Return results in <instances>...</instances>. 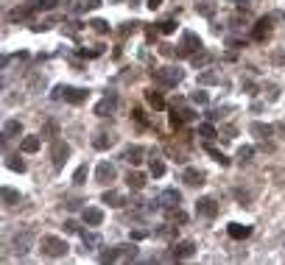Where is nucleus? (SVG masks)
Returning a JSON list of instances; mask_svg holds the SVG:
<instances>
[{
	"label": "nucleus",
	"mask_w": 285,
	"mask_h": 265,
	"mask_svg": "<svg viewBox=\"0 0 285 265\" xmlns=\"http://www.w3.org/2000/svg\"><path fill=\"white\" fill-rule=\"evenodd\" d=\"M65 232L67 234H81V223L79 221H65Z\"/></svg>",
	"instance_id": "obj_39"
},
{
	"label": "nucleus",
	"mask_w": 285,
	"mask_h": 265,
	"mask_svg": "<svg viewBox=\"0 0 285 265\" xmlns=\"http://www.w3.org/2000/svg\"><path fill=\"white\" fill-rule=\"evenodd\" d=\"M87 89L81 87H70V84H59L53 87V100H67V103H84L87 100Z\"/></svg>",
	"instance_id": "obj_3"
},
{
	"label": "nucleus",
	"mask_w": 285,
	"mask_h": 265,
	"mask_svg": "<svg viewBox=\"0 0 285 265\" xmlns=\"http://www.w3.org/2000/svg\"><path fill=\"white\" fill-rule=\"evenodd\" d=\"M149 173H151V176H154V179L165 176V165H162V159H157V156L151 159V165H149Z\"/></svg>",
	"instance_id": "obj_30"
},
{
	"label": "nucleus",
	"mask_w": 285,
	"mask_h": 265,
	"mask_svg": "<svg viewBox=\"0 0 285 265\" xmlns=\"http://www.w3.org/2000/svg\"><path fill=\"white\" fill-rule=\"evenodd\" d=\"M45 134H56V123H48V126H45Z\"/></svg>",
	"instance_id": "obj_49"
},
{
	"label": "nucleus",
	"mask_w": 285,
	"mask_h": 265,
	"mask_svg": "<svg viewBox=\"0 0 285 265\" xmlns=\"http://www.w3.org/2000/svg\"><path fill=\"white\" fill-rule=\"evenodd\" d=\"M146 100H149L154 109H165V100H162V95H160V92H154V89H149V92H146Z\"/></svg>",
	"instance_id": "obj_29"
},
{
	"label": "nucleus",
	"mask_w": 285,
	"mask_h": 265,
	"mask_svg": "<svg viewBox=\"0 0 285 265\" xmlns=\"http://www.w3.org/2000/svg\"><path fill=\"white\" fill-rule=\"evenodd\" d=\"M84 223H87V226H101L103 210H98V207H84Z\"/></svg>",
	"instance_id": "obj_17"
},
{
	"label": "nucleus",
	"mask_w": 285,
	"mask_h": 265,
	"mask_svg": "<svg viewBox=\"0 0 285 265\" xmlns=\"http://www.w3.org/2000/svg\"><path fill=\"white\" fill-rule=\"evenodd\" d=\"M87 182V165L76 167V173H73V184H84Z\"/></svg>",
	"instance_id": "obj_35"
},
{
	"label": "nucleus",
	"mask_w": 285,
	"mask_h": 265,
	"mask_svg": "<svg viewBox=\"0 0 285 265\" xmlns=\"http://www.w3.org/2000/svg\"><path fill=\"white\" fill-rule=\"evenodd\" d=\"M137 257V246L134 243H123V246H112L101 251V263H132Z\"/></svg>",
	"instance_id": "obj_1"
},
{
	"label": "nucleus",
	"mask_w": 285,
	"mask_h": 265,
	"mask_svg": "<svg viewBox=\"0 0 285 265\" xmlns=\"http://www.w3.org/2000/svg\"><path fill=\"white\" fill-rule=\"evenodd\" d=\"M17 134H23V123L20 120H6L3 123V137L9 140V137H17Z\"/></svg>",
	"instance_id": "obj_21"
},
{
	"label": "nucleus",
	"mask_w": 285,
	"mask_h": 265,
	"mask_svg": "<svg viewBox=\"0 0 285 265\" xmlns=\"http://www.w3.org/2000/svg\"><path fill=\"white\" fill-rule=\"evenodd\" d=\"M143 156H146V148H143V145H132V148H126L123 159H126V162H129L132 167H137L140 162H143Z\"/></svg>",
	"instance_id": "obj_15"
},
{
	"label": "nucleus",
	"mask_w": 285,
	"mask_h": 265,
	"mask_svg": "<svg viewBox=\"0 0 285 265\" xmlns=\"http://www.w3.org/2000/svg\"><path fill=\"white\" fill-rule=\"evenodd\" d=\"M151 76H154V81L162 84V87H176V84L184 78V73L179 70V67H157Z\"/></svg>",
	"instance_id": "obj_4"
},
{
	"label": "nucleus",
	"mask_w": 285,
	"mask_h": 265,
	"mask_svg": "<svg viewBox=\"0 0 285 265\" xmlns=\"http://www.w3.org/2000/svg\"><path fill=\"white\" fill-rule=\"evenodd\" d=\"M249 134H254L257 140H268V137L274 134V129L268 126V123H260V120H257V123H251V126H249Z\"/></svg>",
	"instance_id": "obj_18"
},
{
	"label": "nucleus",
	"mask_w": 285,
	"mask_h": 265,
	"mask_svg": "<svg viewBox=\"0 0 285 265\" xmlns=\"http://www.w3.org/2000/svg\"><path fill=\"white\" fill-rule=\"evenodd\" d=\"M266 89H268V100L280 98V87H277V84H266Z\"/></svg>",
	"instance_id": "obj_43"
},
{
	"label": "nucleus",
	"mask_w": 285,
	"mask_h": 265,
	"mask_svg": "<svg viewBox=\"0 0 285 265\" xmlns=\"http://www.w3.org/2000/svg\"><path fill=\"white\" fill-rule=\"evenodd\" d=\"M196 11H199L201 17H213V14H216V3H213V0H201V3L196 6Z\"/></svg>",
	"instance_id": "obj_28"
},
{
	"label": "nucleus",
	"mask_w": 285,
	"mask_h": 265,
	"mask_svg": "<svg viewBox=\"0 0 285 265\" xmlns=\"http://www.w3.org/2000/svg\"><path fill=\"white\" fill-rule=\"evenodd\" d=\"M39 145H42L39 137H25L23 143H20V148H23V154H36V151H39Z\"/></svg>",
	"instance_id": "obj_24"
},
{
	"label": "nucleus",
	"mask_w": 285,
	"mask_h": 265,
	"mask_svg": "<svg viewBox=\"0 0 285 265\" xmlns=\"http://www.w3.org/2000/svg\"><path fill=\"white\" fill-rule=\"evenodd\" d=\"M112 3H120V0H112Z\"/></svg>",
	"instance_id": "obj_51"
},
{
	"label": "nucleus",
	"mask_w": 285,
	"mask_h": 265,
	"mask_svg": "<svg viewBox=\"0 0 285 265\" xmlns=\"http://www.w3.org/2000/svg\"><path fill=\"white\" fill-rule=\"evenodd\" d=\"M160 31L162 33H173V31H176V20H162L160 22Z\"/></svg>",
	"instance_id": "obj_40"
},
{
	"label": "nucleus",
	"mask_w": 285,
	"mask_h": 265,
	"mask_svg": "<svg viewBox=\"0 0 285 265\" xmlns=\"http://www.w3.org/2000/svg\"><path fill=\"white\" fill-rule=\"evenodd\" d=\"M103 204L120 210V207H126V199H123V193H117V190H106V193H103Z\"/></svg>",
	"instance_id": "obj_19"
},
{
	"label": "nucleus",
	"mask_w": 285,
	"mask_h": 265,
	"mask_svg": "<svg viewBox=\"0 0 285 265\" xmlns=\"http://www.w3.org/2000/svg\"><path fill=\"white\" fill-rule=\"evenodd\" d=\"M184 184H190V187H201L204 184V173L199 170V167H187L184 170V176H182Z\"/></svg>",
	"instance_id": "obj_16"
},
{
	"label": "nucleus",
	"mask_w": 285,
	"mask_h": 265,
	"mask_svg": "<svg viewBox=\"0 0 285 265\" xmlns=\"http://www.w3.org/2000/svg\"><path fill=\"white\" fill-rule=\"evenodd\" d=\"M171 234H173V226H171V223H165L162 229H157V237H171Z\"/></svg>",
	"instance_id": "obj_44"
},
{
	"label": "nucleus",
	"mask_w": 285,
	"mask_h": 265,
	"mask_svg": "<svg viewBox=\"0 0 285 265\" xmlns=\"http://www.w3.org/2000/svg\"><path fill=\"white\" fill-rule=\"evenodd\" d=\"M201 50V39H199V33L193 31H184L182 33V48H179V56H193Z\"/></svg>",
	"instance_id": "obj_6"
},
{
	"label": "nucleus",
	"mask_w": 285,
	"mask_h": 265,
	"mask_svg": "<svg viewBox=\"0 0 285 265\" xmlns=\"http://www.w3.org/2000/svg\"><path fill=\"white\" fill-rule=\"evenodd\" d=\"M227 232H229L232 240H246V237L251 234V226H249V223H229Z\"/></svg>",
	"instance_id": "obj_14"
},
{
	"label": "nucleus",
	"mask_w": 285,
	"mask_h": 265,
	"mask_svg": "<svg viewBox=\"0 0 285 265\" xmlns=\"http://www.w3.org/2000/svg\"><path fill=\"white\" fill-rule=\"evenodd\" d=\"M98 6H101V0H84L79 6V11H92V9H98Z\"/></svg>",
	"instance_id": "obj_41"
},
{
	"label": "nucleus",
	"mask_w": 285,
	"mask_h": 265,
	"mask_svg": "<svg viewBox=\"0 0 285 265\" xmlns=\"http://www.w3.org/2000/svg\"><path fill=\"white\" fill-rule=\"evenodd\" d=\"M28 14H31V9H14L12 14H9V20L12 22H20V20H28Z\"/></svg>",
	"instance_id": "obj_34"
},
{
	"label": "nucleus",
	"mask_w": 285,
	"mask_h": 265,
	"mask_svg": "<svg viewBox=\"0 0 285 265\" xmlns=\"http://www.w3.org/2000/svg\"><path fill=\"white\" fill-rule=\"evenodd\" d=\"M115 143H117V137H115V134H106V132H98L92 137V148H95V151H106V148H112Z\"/></svg>",
	"instance_id": "obj_12"
},
{
	"label": "nucleus",
	"mask_w": 285,
	"mask_h": 265,
	"mask_svg": "<svg viewBox=\"0 0 285 265\" xmlns=\"http://www.w3.org/2000/svg\"><path fill=\"white\" fill-rule=\"evenodd\" d=\"M39 251L45 257H65L70 251V246H67V240L65 237H56V234H45L42 240H39Z\"/></svg>",
	"instance_id": "obj_2"
},
{
	"label": "nucleus",
	"mask_w": 285,
	"mask_h": 265,
	"mask_svg": "<svg viewBox=\"0 0 285 265\" xmlns=\"http://www.w3.org/2000/svg\"><path fill=\"white\" fill-rule=\"evenodd\" d=\"M160 204H162V210H168V207H179V204H182V193H179L176 187H168L160 196Z\"/></svg>",
	"instance_id": "obj_11"
},
{
	"label": "nucleus",
	"mask_w": 285,
	"mask_h": 265,
	"mask_svg": "<svg viewBox=\"0 0 285 265\" xmlns=\"http://www.w3.org/2000/svg\"><path fill=\"white\" fill-rule=\"evenodd\" d=\"M190 100H193V103H199V106H204L207 100H210V95H207L204 89H196L193 95H190Z\"/></svg>",
	"instance_id": "obj_37"
},
{
	"label": "nucleus",
	"mask_w": 285,
	"mask_h": 265,
	"mask_svg": "<svg viewBox=\"0 0 285 265\" xmlns=\"http://www.w3.org/2000/svg\"><path fill=\"white\" fill-rule=\"evenodd\" d=\"M190 59H193V65H196V67H204L207 62H210V53H201V50H199V53H193Z\"/></svg>",
	"instance_id": "obj_38"
},
{
	"label": "nucleus",
	"mask_w": 285,
	"mask_h": 265,
	"mask_svg": "<svg viewBox=\"0 0 285 265\" xmlns=\"http://www.w3.org/2000/svg\"><path fill=\"white\" fill-rule=\"evenodd\" d=\"M204 151H207V154H210V156H213V159H216V162H218V165H221V167H227V165H229V156H224V154H221V151H218V148H213V145H210V143L204 145Z\"/></svg>",
	"instance_id": "obj_26"
},
{
	"label": "nucleus",
	"mask_w": 285,
	"mask_h": 265,
	"mask_svg": "<svg viewBox=\"0 0 285 265\" xmlns=\"http://www.w3.org/2000/svg\"><path fill=\"white\" fill-rule=\"evenodd\" d=\"M92 25V31H98V33H109V22L101 20V17H95V20H90Z\"/></svg>",
	"instance_id": "obj_32"
},
{
	"label": "nucleus",
	"mask_w": 285,
	"mask_h": 265,
	"mask_svg": "<svg viewBox=\"0 0 285 265\" xmlns=\"http://www.w3.org/2000/svg\"><path fill=\"white\" fill-rule=\"evenodd\" d=\"M6 165L12 167L14 173H23V170H25V162L20 159V156H9V162H6Z\"/></svg>",
	"instance_id": "obj_33"
},
{
	"label": "nucleus",
	"mask_w": 285,
	"mask_h": 265,
	"mask_svg": "<svg viewBox=\"0 0 285 265\" xmlns=\"http://www.w3.org/2000/svg\"><path fill=\"white\" fill-rule=\"evenodd\" d=\"M67 156H70V145L65 143V140H53V145H50V159H53V167H56V170L65 167Z\"/></svg>",
	"instance_id": "obj_5"
},
{
	"label": "nucleus",
	"mask_w": 285,
	"mask_h": 265,
	"mask_svg": "<svg viewBox=\"0 0 285 265\" xmlns=\"http://www.w3.org/2000/svg\"><path fill=\"white\" fill-rule=\"evenodd\" d=\"M81 243H84V251H92V248L101 246V237L95 232H81Z\"/></svg>",
	"instance_id": "obj_22"
},
{
	"label": "nucleus",
	"mask_w": 285,
	"mask_h": 265,
	"mask_svg": "<svg viewBox=\"0 0 285 265\" xmlns=\"http://www.w3.org/2000/svg\"><path fill=\"white\" fill-rule=\"evenodd\" d=\"M235 3H238V9H246V6H249V0H235Z\"/></svg>",
	"instance_id": "obj_50"
},
{
	"label": "nucleus",
	"mask_w": 285,
	"mask_h": 265,
	"mask_svg": "<svg viewBox=\"0 0 285 265\" xmlns=\"http://www.w3.org/2000/svg\"><path fill=\"white\" fill-rule=\"evenodd\" d=\"M221 134H224V140H235L238 129H235V126H224V129H221Z\"/></svg>",
	"instance_id": "obj_42"
},
{
	"label": "nucleus",
	"mask_w": 285,
	"mask_h": 265,
	"mask_svg": "<svg viewBox=\"0 0 285 265\" xmlns=\"http://www.w3.org/2000/svg\"><path fill=\"white\" fill-rule=\"evenodd\" d=\"M199 134H201L204 140H216V137H218V132H216V126H213V123H201V126H199Z\"/></svg>",
	"instance_id": "obj_31"
},
{
	"label": "nucleus",
	"mask_w": 285,
	"mask_h": 265,
	"mask_svg": "<svg viewBox=\"0 0 285 265\" xmlns=\"http://www.w3.org/2000/svg\"><path fill=\"white\" fill-rule=\"evenodd\" d=\"M126 182H129V187L132 190H143L146 187V173H140V170H129Z\"/></svg>",
	"instance_id": "obj_20"
},
{
	"label": "nucleus",
	"mask_w": 285,
	"mask_h": 265,
	"mask_svg": "<svg viewBox=\"0 0 285 265\" xmlns=\"http://www.w3.org/2000/svg\"><path fill=\"white\" fill-rule=\"evenodd\" d=\"M31 237H34L31 232L14 234V246H17V251H20V254H25V251H28V246H31Z\"/></svg>",
	"instance_id": "obj_23"
},
{
	"label": "nucleus",
	"mask_w": 285,
	"mask_h": 265,
	"mask_svg": "<svg viewBox=\"0 0 285 265\" xmlns=\"http://www.w3.org/2000/svg\"><path fill=\"white\" fill-rule=\"evenodd\" d=\"M193 254H196V243L193 240H179V243H173V248H171L173 260H190Z\"/></svg>",
	"instance_id": "obj_9"
},
{
	"label": "nucleus",
	"mask_w": 285,
	"mask_h": 265,
	"mask_svg": "<svg viewBox=\"0 0 285 265\" xmlns=\"http://www.w3.org/2000/svg\"><path fill=\"white\" fill-rule=\"evenodd\" d=\"M56 3H59V0H36V9H53V6H56Z\"/></svg>",
	"instance_id": "obj_45"
},
{
	"label": "nucleus",
	"mask_w": 285,
	"mask_h": 265,
	"mask_svg": "<svg viewBox=\"0 0 285 265\" xmlns=\"http://www.w3.org/2000/svg\"><path fill=\"white\" fill-rule=\"evenodd\" d=\"M160 53L162 56H173V48L171 45H160Z\"/></svg>",
	"instance_id": "obj_47"
},
{
	"label": "nucleus",
	"mask_w": 285,
	"mask_h": 265,
	"mask_svg": "<svg viewBox=\"0 0 285 265\" xmlns=\"http://www.w3.org/2000/svg\"><path fill=\"white\" fill-rule=\"evenodd\" d=\"M17 201H20V193H17V190L14 187H3V204H6V207H14Z\"/></svg>",
	"instance_id": "obj_27"
},
{
	"label": "nucleus",
	"mask_w": 285,
	"mask_h": 265,
	"mask_svg": "<svg viewBox=\"0 0 285 265\" xmlns=\"http://www.w3.org/2000/svg\"><path fill=\"white\" fill-rule=\"evenodd\" d=\"M199 84H201V87L221 84V76H218V73H213V70H207V73H201V76H199Z\"/></svg>",
	"instance_id": "obj_25"
},
{
	"label": "nucleus",
	"mask_w": 285,
	"mask_h": 265,
	"mask_svg": "<svg viewBox=\"0 0 285 265\" xmlns=\"http://www.w3.org/2000/svg\"><path fill=\"white\" fill-rule=\"evenodd\" d=\"M115 106H117V95H106L103 100L95 103V115H98V117H109L115 112Z\"/></svg>",
	"instance_id": "obj_10"
},
{
	"label": "nucleus",
	"mask_w": 285,
	"mask_h": 265,
	"mask_svg": "<svg viewBox=\"0 0 285 265\" xmlns=\"http://www.w3.org/2000/svg\"><path fill=\"white\" fill-rule=\"evenodd\" d=\"M251 154H254V148H251V145H240V148H238V159H240V162H249Z\"/></svg>",
	"instance_id": "obj_36"
},
{
	"label": "nucleus",
	"mask_w": 285,
	"mask_h": 265,
	"mask_svg": "<svg viewBox=\"0 0 285 265\" xmlns=\"http://www.w3.org/2000/svg\"><path fill=\"white\" fill-rule=\"evenodd\" d=\"M268 33H271V17H260V20L254 22V31H251V36H254L257 42H263Z\"/></svg>",
	"instance_id": "obj_13"
},
{
	"label": "nucleus",
	"mask_w": 285,
	"mask_h": 265,
	"mask_svg": "<svg viewBox=\"0 0 285 265\" xmlns=\"http://www.w3.org/2000/svg\"><path fill=\"white\" fill-rule=\"evenodd\" d=\"M196 215H199V218H216L218 215V201L210 199V196L199 199L196 201Z\"/></svg>",
	"instance_id": "obj_7"
},
{
	"label": "nucleus",
	"mask_w": 285,
	"mask_h": 265,
	"mask_svg": "<svg viewBox=\"0 0 285 265\" xmlns=\"http://www.w3.org/2000/svg\"><path fill=\"white\" fill-rule=\"evenodd\" d=\"M146 6L154 11V9H160V6H162V0H146Z\"/></svg>",
	"instance_id": "obj_48"
},
{
	"label": "nucleus",
	"mask_w": 285,
	"mask_h": 265,
	"mask_svg": "<svg viewBox=\"0 0 285 265\" xmlns=\"http://www.w3.org/2000/svg\"><path fill=\"white\" fill-rule=\"evenodd\" d=\"M115 179H117L115 165H112V162H101V165H98V170H95V182H98V184H103V187H109Z\"/></svg>",
	"instance_id": "obj_8"
},
{
	"label": "nucleus",
	"mask_w": 285,
	"mask_h": 265,
	"mask_svg": "<svg viewBox=\"0 0 285 265\" xmlns=\"http://www.w3.org/2000/svg\"><path fill=\"white\" fill-rule=\"evenodd\" d=\"M81 204H84L81 199H67V210H81Z\"/></svg>",
	"instance_id": "obj_46"
}]
</instances>
